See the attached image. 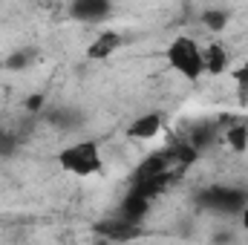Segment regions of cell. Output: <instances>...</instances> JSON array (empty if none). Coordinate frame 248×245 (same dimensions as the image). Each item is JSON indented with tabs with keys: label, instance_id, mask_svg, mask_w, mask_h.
<instances>
[{
	"label": "cell",
	"instance_id": "obj_13",
	"mask_svg": "<svg viewBox=\"0 0 248 245\" xmlns=\"http://www.w3.org/2000/svg\"><path fill=\"white\" fill-rule=\"evenodd\" d=\"M41 104H44V95H29L26 98V110H41Z\"/></svg>",
	"mask_w": 248,
	"mask_h": 245
},
{
	"label": "cell",
	"instance_id": "obj_2",
	"mask_svg": "<svg viewBox=\"0 0 248 245\" xmlns=\"http://www.w3.org/2000/svg\"><path fill=\"white\" fill-rule=\"evenodd\" d=\"M165 58L170 63V69L185 78V81H199L205 75V55H202V46L199 41H193L190 35H176L168 49H165Z\"/></svg>",
	"mask_w": 248,
	"mask_h": 245
},
{
	"label": "cell",
	"instance_id": "obj_3",
	"mask_svg": "<svg viewBox=\"0 0 248 245\" xmlns=\"http://www.w3.org/2000/svg\"><path fill=\"white\" fill-rule=\"evenodd\" d=\"M199 205L222 214V216H240V211L248 202V190L237 187V184H208L205 190H199Z\"/></svg>",
	"mask_w": 248,
	"mask_h": 245
},
{
	"label": "cell",
	"instance_id": "obj_12",
	"mask_svg": "<svg viewBox=\"0 0 248 245\" xmlns=\"http://www.w3.org/2000/svg\"><path fill=\"white\" fill-rule=\"evenodd\" d=\"M12 147H15V138L12 136H0V156H6Z\"/></svg>",
	"mask_w": 248,
	"mask_h": 245
},
{
	"label": "cell",
	"instance_id": "obj_4",
	"mask_svg": "<svg viewBox=\"0 0 248 245\" xmlns=\"http://www.w3.org/2000/svg\"><path fill=\"white\" fill-rule=\"evenodd\" d=\"M217 124H219L222 141L234 153H246L248 150V119L246 116H222Z\"/></svg>",
	"mask_w": 248,
	"mask_h": 245
},
{
	"label": "cell",
	"instance_id": "obj_1",
	"mask_svg": "<svg viewBox=\"0 0 248 245\" xmlns=\"http://www.w3.org/2000/svg\"><path fill=\"white\" fill-rule=\"evenodd\" d=\"M58 168L69 176H95L104 170V159H101V147L95 138H84V141H72L55 156Z\"/></svg>",
	"mask_w": 248,
	"mask_h": 245
},
{
	"label": "cell",
	"instance_id": "obj_8",
	"mask_svg": "<svg viewBox=\"0 0 248 245\" xmlns=\"http://www.w3.org/2000/svg\"><path fill=\"white\" fill-rule=\"evenodd\" d=\"M162 113H144V116H139L136 122H130L127 127V136L130 138H136V141H150V138H156L159 133H162Z\"/></svg>",
	"mask_w": 248,
	"mask_h": 245
},
{
	"label": "cell",
	"instance_id": "obj_5",
	"mask_svg": "<svg viewBox=\"0 0 248 245\" xmlns=\"http://www.w3.org/2000/svg\"><path fill=\"white\" fill-rule=\"evenodd\" d=\"M69 15L81 23H101L113 15V0H69Z\"/></svg>",
	"mask_w": 248,
	"mask_h": 245
},
{
	"label": "cell",
	"instance_id": "obj_14",
	"mask_svg": "<svg viewBox=\"0 0 248 245\" xmlns=\"http://www.w3.org/2000/svg\"><path fill=\"white\" fill-rule=\"evenodd\" d=\"M240 225H243V231H248V202H246V208L240 211Z\"/></svg>",
	"mask_w": 248,
	"mask_h": 245
},
{
	"label": "cell",
	"instance_id": "obj_9",
	"mask_svg": "<svg viewBox=\"0 0 248 245\" xmlns=\"http://www.w3.org/2000/svg\"><path fill=\"white\" fill-rule=\"evenodd\" d=\"M202 55H205V72H208V75H222V72H228L231 55H228L225 44L211 41L208 46H202Z\"/></svg>",
	"mask_w": 248,
	"mask_h": 245
},
{
	"label": "cell",
	"instance_id": "obj_11",
	"mask_svg": "<svg viewBox=\"0 0 248 245\" xmlns=\"http://www.w3.org/2000/svg\"><path fill=\"white\" fill-rule=\"evenodd\" d=\"M234 81H237V84H240L243 90H248V58H246L243 63H240L237 69H234Z\"/></svg>",
	"mask_w": 248,
	"mask_h": 245
},
{
	"label": "cell",
	"instance_id": "obj_6",
	"mask_svg": "<svg viewBox=\"0 0 248 245\" xmlns=\"http://www.w3.org/2000/svg\"><path fill=\"white\" fill-rule=\"evenodd\" d=\"M122 46H124V35L122 32L104 29V32H98V35L90 41V46H87V58H90V61H110Z\"/></svg>",
	"mask_w": 248,
	"mask_h": 245
},
{
	"label": "cell",
	"instance_id": "obj_7",
	"mask_svg": "<svg viewBox=\"0 0 248 245\" xmlns=\"http://www.w3.org/2000/svg\"><path fill=\"white\" fill-rule=\"evenodd\" d=\"M95 231L104 237V240H116V243H124V240H136L141 237V222H130V219H107V222H98Z\"/></svg>",
	"mask_w": 248,
	"mask_h": 245
},
{
	"label": "cell",
	"instance_id": "obj_10",
	"mask_svg": "<svg viewBox=\"0 0 248 245\" xmlns=\"http://www.w3.org/2000/svg\"><path fill=\"white\" fill-rule=\"evenodd\" d=\"M228 20H231V15L222 12V9H208V12H202V23H205V29H211V32H222V29L228 26Z\"/></svg>",
	"mask_w": 248,
	"mask_h": 245
}]
</instances>
